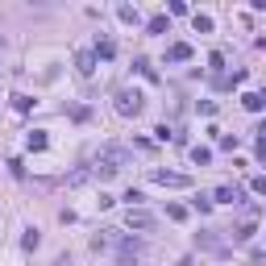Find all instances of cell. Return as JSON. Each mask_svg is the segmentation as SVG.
Listing matches in <instances>:
<instances>
[{"mask_svg": "<svg viewBox=\"0 0 266 266\" xmlns=\"http://www.w3.org/2000/svg\"><path fill=\"white\" fill-rule=\"evenodd\" d=\"M166 216H171V220H183V216H187V208H179V204H171V208H166Z\"/></svg>", "mask_w": 266, "mask_h": 266, "instance_id": "21", "label": "cell"}, {"mask_svg": "<svg viewBox=\"0 0 266 266\" xmlns=\"http://www.w3.org/2000/svg\"><path fill=\"white\" fill-rule=\"evenodd\" d=\"M75 62H79V75H92V66H96V54H92V50H83Z\"/></svg>", "mask_w": 266, "mask_h": 266, "instance_id": "9", "label": "cell"}, {"mask_svg": "<svg viewBox=\"0 0 266 266\" xmlns=\"http://www.w3.org/2000/svg\"><path fill=\"white\" fill-rule=\"evenodd\" d=\"M191 158H195V162H208V158H212V150H208V146H195V150H191Z\"/></svg>", "mask_w": 266, "mask_h": 266, "instance_id": "14", "label": "cell"}, {"mask_svg": "<svg viewBox=\"0 0 266 266\" xmlns=\"http://www.w3.org/2000/svg\"><path fill=\"white\" fill-rule=\"evenodd\" d=\"M195 29H199V33H212V17H208V13H195Z\"/></svg>", "mask_w": 266, "mask_h": 266, "instance_id": "11", "label": "cell"}, {"mask_svg": "<svg viewBox=\"0 0 266 266\" xmlns=\"http://www.w3.org/2000/svg\"><path fill=\"white\" fill-rule=\"evenodd\" d=\"M29 150H46V133L33 129V133H29Z\"/></svg>", "mask_w": 266, "mask_h": 266, "instance_id": "12", "label": "cell"}, {"mask_svg": "<svg viewBox=\"0 0 266 266\" xmlns=\"http://www.w3.org/2000/svg\"><path fill=\"white\" fill-rule=\"evenodd\" d=\"M250 187H254L258 195H266V175H254V179H250Z\"/></svg>", "mask_w": 266, "mask_h": 266, "instance_id": "18", "label": "cell"}, {"mask_svg": "<svg viewBox=\"0 0 266 266\" xmlns=\"http://www.w3.org/2000/svg\"><path fill=\"white\" fill-rule=\"evenodd\" d=\"M241 104H246L250 113H262V108H266V96H262V92H246V96H241Z\"/></svg>", "mask_w": 266, "mask_h": 266, "instance_id": "8", "label": "cell"}, {"mask_svg": "<svg viewBox=\"0 0 266 266\" xmlns=\"http://www.w3.org/2000/svg\"><path fill=\"white\" fill-rule=\"evenodd\" d=\"M187 58H191V46H187V42L166 46V62H187Z\"/></svg>", "mask_w": 266, "mask_h": 266, "instance_id": "6", "label": "cell"}, {"mask_svg": "<svg viewBox=\"0 0 266 266\" xmlns=\"http://www.w3.org/2000/svg\"><path fill=\"white\" fill-rule=\"evenodd\" d=\"M233 237H237V241H250V237H254V220H246V225H237V233H233Z\"/></svg>", "mask_w": 266, "mask_h": 266, "instance_id": "10", "label": "cell"}, {"mask_svg": "<svg viewBox=\"0 0 266 266\" xmlns=\"http://www.w3.org/2000/svg\"><path fill=\"white\" fill-rule=\"evenodd\" d=\"M96 54L100 58H113V42H96Z\"/></svg>", "mask_w": 266, "mask_h": 266, "instance_id": "20", "label": "cell"}, {"mask_svg": "<svg viewBox=\"0 0 266 266\" xmlns=\"http://www.w3.org/2000/svg\"><path fill=\"white\" fill-rule=\"evenodd\" d=\"M216 204H241V187H216Z\"/></svg>", "mask_w": 266, "mask_h": 266, "instance_id": "7", "label": "cell"}, {"mask_svg": "<svg viewBox=\"0 0 266 266\" xmlns=\"http://www.w3.org/2000/svg\"><path fill=\"white\" fill-rule=\"evenodd\" d=\"M117 113H121V117H138V113H142V92L121 87V92H117Z\"/></svg>", "mask_w": 266, "mask_h": 266, "instance_id": "2", "label": "cell"}, {"mask_svg": "<svg viewBox=\"0 0 266 266\" xmlns=\"http://www.w3.org/2000/svg\"><path fill=\"white\" fill-rule=\"evenodd\" d=\"M150 179H154L158 187H187V183H191V179L179 175V171H150Z\"/></svg>", "mask_w": 266, "mask_h": 266, "instance_id": "4", "label": "cell"}, {"mask_svg": "<svg viewBox=\"0 0 266 266\" xmlns=\"http://www.w3.org/2000/svg\"><path fill=\"white\" fill-rule=\"evenodd\" d=\"M125 225H129L133 233H150V229L158 225V216L146 212V208H129V212H125Z\"/></svg>", "mask_w": 266, "mask_h": 266, "instance_id": "3", "label": "cell"}, {"mask_svg": "<svg viewBox=\"0 0 266 266\" xmlns=\"http://www.w3.org/2000/svg\"><path fill=\"white\" fill-rule=\"evenodd\" d=\"M258 158H262V162H266V125H262V129H258Z\"/></svg>", "mask_w": 266, "mask_h": 266, "instance_id": "16", "label": "cell"}, {"mask_svg": "<svg viewBox=\"0 0 266 266\" xmlns=\"http://www.w3.org/2000/svg\"><path fill=\"white\" fill-rule=\"evenodd\" d=\"M29 104H33V100H29V96H13V108H21V113H29Z\"/></svg>", "mask_w": 266, "mask_h": 266, "instance_id": "19", "label": "cell"}, {"mask_svg": "<svg viewBox=\"0 0 266 266\" xmlns=\"http://www.w3.org/2000/svg\"><path fill=\"white\" fill-rule=\"evenodd\" d=\"M150 33H166V17H150Z\"/></svg>", "mask_w": 266, "mask_h": 266, "instance_id": "17", "label": "cell"}, {"mask_svg": "<svg viewBox=\"0 0 266 266\" xmlns=\"http://www.w3.org/2000/svg\"><path fill=\"white\" fill-rule=\"evenodd\" d=\"M138 254H142V246H138V241H121V250H117L121 266H133V262H138Z\"/></svg>", "mask_w": 266, "mask_h": 266, "instance_id": "5", "label": "cell"}, {"mask_svg": "<svg viewBox=\"0 0 266 266\" xmlns=\"http://www.w3.org/2000/svg\"><path fill=\"white\" fill-rule=\"evenodd\" d=\"M38 241H42V237H38V229H29V233H25V241H21V246H25V250H38Z\"/></svg>", "mask_w": 266, "mask_h": 266, "instance_id": "13", "label": "cell"}, {"mask_svg": "<svg viewBox=\"0 0 266 266\" xmlns=\"http://www.w3.org/2000/svg\"><path fill=\"white\" fill-rule=\"evenodd\" d=\"M121 166H129V150L125 146H104V150L96 154V162H92V179L104 183V179H113L121 171Z\"/></svg>", "mask_w": 266, "mask_h": 266, "instance_id": "1", "label": "cell"}, {"mask_svg": "<svg viewBox=\"0 0 266 266\" xmlns=\"http://www.w3.org/2000/svg\"><path fill=\"white\" fill-rule=\"evenodd\" d=\"M117 13H121V21H138V9H133V5H121Z\"/></svg>", "mask_w": 266, "mask_h": 266, "instance_id": "15", "label": "cell"}]
</instances>
